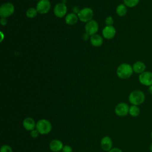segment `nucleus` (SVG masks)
I'll return each instance as SVG.
<instances>
[{
	"label": "nucleus",
	"instance_id": "1",
	"mask_svg": "<svg viewBox=\"0 0 152 152\" xmlns=\"http://www.w3.org/2000/svg\"><path fill=\"white\" fill-rule=\"evenodd\" d=\"M128 100L132 105L139 106L144 102L145 100V96L144 92L141 90H135L130 93Z\"/></svg>",
	"mask_w": 152,
	"mask_h": 152
},
{
	"label": "nucleus",
	"instance_id": "2",
	"mask_svg": "<svg viewBox=\"0 0 152 152\" xmlns=\"http://www.w3.org/2000/svg\"><path fill=\"white\" fill-rule=\"evenodd\" d=\"M132 66L127 63L120 64L116 70V74L121 79L129 78L133 74Z\"/></svg>",
	"mask_w": 152,
	"mask_h": 152
},
{
	"label": "nucleus",
	"instance_id": "3",
	"mask_svg": "<svg viewBox=\"0 0 152 152\" xmlns=\"http://www.w3.org/2000/svg\"><path fill=\"white\" fill-rule=\"evenodd\" d=\"M36 129L39 131V134H48L52 130V124L49 121L42 119L38 121L36 123Z\"/></svg>",
	"mask_w": 152,
	"mask_h": 152
},
{
	"label": "nucleus",
	"instance_id": "4",
	"mask_svg": "<svg viewBox=\"0 0 152 152\" xmlns=\"http://www.w3.org/2000/svg\"><path fill=\"white\" fill-rule=\"evenodd\" d=\"M77 15L81 21L87 23L91 20L93 17V11L90 8H84L80 10Z\"/></svg>",
	"mask_w": 152,
	"mask_h": 152
},
{
	"label": "nucleus",
	"instance_id": "5",
	"mask_svg": "<svg viewBox=\"0 0 152 152\" xmlns=\"http://www.w3.org/2000/svg\"><path fill=\"white\" fill-rule=\"evenodd\" d=\"M14 10L12 4L10 2L3 4L0 7V15L1 17L7 18L14 13Z\"/></svg>",
	"mask_w": 152,
	"mask_h": 152
},
{
	"label": "nucleus",
	"instance_id": "6",
	"mask_svg": "<svg viewBox=\"0 0 152 152\" xmlns=\"http://www.w3.org/2000/svg\"><path fill=\"white\" fill-rule=\"evenodd\" d=\"M139 82L143 86L149 87L152 85V72L145 71L142 73L139 74Z\"/></svg>",
	"mask_w": 152,
	"mask_h": 152
},
{
	"label": "nucleus",
	"instance_id": "7",
	"mask_svg": "<svg viewBox=\"0 0 152 152\" xmlns=\"http://www.w3.org/2000/svg\"><path fill=\"white\" fill-rule=\"evenodd\" d=\"M50 2L49 0H40L37 4L36 10L38 13L44 14L50 10Z\"/></svg>",
	"mask_w": 152,
	"mask_h": 152
},
{
	"label": "nucleus",
	"instance_id": "8",
	"mask_svg": "<svg viewBox=\"0 0 152 152\" xmlns=\"http://www.w3.org/2000/svg\"><path fill=\"white\" fill-rule=\"evenodd\" d=\"M129 106L126 103H118L115 108V113L119 116H125L129 113Z\"/></svg>",
	"mask_w": 152,
	"mask_h": 152
},
{
	"label": "nucleus",
	"instance_id": "9",
	"mask_svg": "<svg viewBox=\"0 0 152 152\" xmlns=\"http://www.w3.org/2000/svg\"><path fill=\"white\" fill-rule=\"evenodd\" d=\"M98 28H99V26L96 21L94 20H91L88 22L86 23V24L85 26V30H86V32L90 36L95 34L98 31Z\"/></svg>",
	"mask_w": 152,
	"mask_h": 152
},
{
	"label": "nucleus",
	"instance_id": "10",
	"mask_svg": "<svg viewBox=\"0 0 152 152\" xmlns=\"http://www.w3.org/2000/svg\"><path fill=\"white\" fill-rule=\"evenodd\" d=\"M54 14L59 18L64 17L67 11V7L64 3H58L54 7Z\"/></svg>",
	"mask_w": 152,
	"mask_h": 152
},
{
	"label": "nucleus",
	"instance_id": "11",
	"mask_svg": "<svg viewBox=\"0 0 152 152\" xmlns=\"http://www.w3.org/2000/svg\"><path fill=\"white\" fill-rule=\"evenodd\" d=\"M116 34V30L113 26H106L102 30L103 37L107 39H111L114 37Z\"/></svg>",
	"mask_w": 152,
	"mask_h": 152
},
{
	"label": "nucleus",
	"instance_id": "12",
	"mask_svg": "<svg viewBox=\"0 0 152 152\" xmlns=\"http://www.w3.org/2000/svg\"><path fill=\"white\" fill-rule=\"evenodd\" d=\"M23 126L24 128L27 130L31 131L36 128V123L35 122L34 120L30 117H28L25 118L23 121Z\"/></svg>",
	"mask_w": 152,
	"mask_h": 152
},
{
	"label": "nucleus",
	"instance_id": "13",
	"mask_svg": "<svg viewBox=\"0 0 152 152\" xmlns=\"http://www.w3.org/2000/svg\"><path fill=\"white\" fill-rule=\"evenodd\" d=\"M100 145L102 148L106 151H109L112 147V141L111 138L108 136H105L101 140Z\"/></svg>",
	"mask_w": 152,
	"mask_h": 152
},
{
	"label": "nucleus",
	"instance_id": "14",
	"mask_svg": "<svg viewBox=\"0 0 152 152\" xmlns=\"http://www.w3.org/2000/svg\"><path fill=\"white\" fill-rule=\"evenodd\" d=\"M63 144L59 140H53L49 143V148L53 152H59L63 148Z\"/></svg>",
	"mask_w": 152,
	"mask_h": 152
},
{
	"label": "nucleus",
	"instance_id": "15",
	"mask_svg": "<svg viewBox=\"0 0 152 152\" xmlns=\"http://www.w3.org/2000/svg\"><path fill=\"white\" fill-rule=\"evenodd\" d=\"M132 66V69H133V71L137 74H141L143 72H144L145 71L146 69V66L145 64L140 61H138L137 62H135V63H134Z\"/></svg>",
	"mask_w": 152,
	"mask_h": 152
},
{
	"label": "nucleus",
	"instance_id": "16",
	"mask_svg": "<svg viewBox=\"0 0 152 152\" xmlns=\"http://www.w3.org/2000/svg\"><path fill=\"white\" fill-rule=\"evenodd\" d=\"M103 42V38L99 34H94L91 36L90 37V43L91 44L95 47L100 46Z\"/></svg>",
	"mask_w": 152,
	"mask_h": 152
},
{
	"label": "nucleus",
	"instance_id": "17",
	"mask_svg": "<svg viewBox=\"0 0 152 152\" xmlns=\"http://www.w3.org/2000/svg\"><path fill=\"white\" fill-rule=\"evenodd\" d=\"M78 19V15L74 13H70L66 15L65 17V22L67 24L74 25L77 22Z\"/></svg>",
	"mask_w": 152,
	"mask_h": 152
},
{
	"label": "nucleus",
	"instance_id": "18",
	"mask_svg": "<svg viewBox=\"0 0 152 152\" xmlns=\"http://www.w3.org/2000/svg\"><path fill=\"white\" fill-rule=\"evenodd\" d=\"M116 14L120 17H124L126 15L127 12V7L124 4H119L116 10Z\"/></svg>",
	"mask_w": 152,
	"mask_h": 152
},
{
	"label": "nucleus",
	"instance_id": "19",
	"mask_svg": "<svg viewBox=\"0 0 152 152\" xmlns=\"http://www.w3.org/2000/svg\"><path fill=\"white\" fill-rule=\"evenodd\" d=\"M140 113V109L138 106L136 105H131L129 106V114L132 117H137Z\"/></svg>",
	"mask_w": 152,
	"mask_h": 152
},
{
	"label": "nucleus",
	"instance_id": "20",
	"mask_svg": "<svg viewBox=\"0 0 152 152\" xmlns=\"http://www.w3.org/2000/svg\"><path fill=\"white\" fill-rule=\"evenodd\" d=\"M140 2V0H124V4L126 7L133 8L137 6Z\"/></svg>",
	"mask_w": 152,
	"mask_h": 152
},
{
	"label": "nucleus",
	"instance_id": "21",
	"mask_svg": "<svg viewBox=\"0 0 152 152\" xmlns=\"http://www.w3.org/2000/svg\"><path fill=\"white\" fill-rule=\"evenodd\" d=\"M37 11L36 8L31 7L28 8L26 11V15L28 18H34L37 14Z\"/></svg>",
	"mask_w": 152,
	"mask_h": 152
},
{
	"label": "nucleus",
	"instance_id": "22",
	"mask_svg": "<svg viewBox=\"0 0 152 152\" xmlns=\"http://www.w3.org/2000/svg\"><path fill=\"white\" fill-rule=\"evenodd\" d=\"M0 152H12L11 147L8 145H3L1 147Z\"/></svg>",
	"mask_w": 152,
	"mask_h": 152
},
{
	"label": "nucleus",
	"instance_id": "23",
	"mask_svg": "<svg viewBox=\"0 0 152 152\" xmlns=\"http://www.w3.org/2000/svg\"><path fill=\"white\" fill-rule=\"evenodd\" d=\"M105 23L107 26H112L114 23V20L112 17L108 16L105 20Z\"/></svg>",
	"mask_w": 152,
	"mask_h": 152
},
{
	"label": "nucleus",
	"instance_id": "24",
	"mask_svg": "<svg viewBox=\"0 0 152 152\" xmlns=\"http://www.w3.org/2000/svg\"><path fill=\"white\" fill-rule=\"evenodd\" d=\"M39 131H38L36 129L31 131L30 132V136H31L32 138H37V137H38V135H39Z\"/></svg>",
	"mask_w": 152,
	"mask_h": 152
},
{
	"label": "nucleus",
	"instance_id": "25",
	"mask_svg": "<svg viewBox=\"0 0 152 152\" xmlns=\"http://www.w3.org/2000/svg\"><path fill=\"white\" fill-rule=\"evenodd\" d=\"M62 151V152H72V148L70 145H66L63 147Z\"/></svg>",
	"mask_w": 152,
	"mask_h": 152
},
{
	"label": "nucleus",
	"instance_id": "26",
	"mask_svg": "<svg viewBox=\"0 0 152 152\" xmlns=\"http://www.w3.org/2000/svg\"><path fill=\"white\" fill-rule=\"evenodd\" d=\"M7 23V20L6 19V18H4V17H1V24L2 26H5Z\"/></svg>",
	"mask_w": 152,
	"mask_h": 152
},
{
	"label": "nucleus",
	"instance_id": "27",
	"mask_svg": "<svg viewBox=\"0 0 152 152\" xmlns=\"http://www.w3.org/2000/svg\"><path fill=\"white\" fill-rule=\"evenodd\" d=\"M109 152H122V151L118 148H113L109 150Z\"/></svg>",
	"mask_w": 152,
	"mask_h": 152
},
{
	"label": "nucleus",
	"instance_id": "28",
	"mask_svg": "<svg viewBox=\"0 0 152 152\" xmlns=\"http://www.w3.org/2000/svg\"><path fill=\"white\" fill-rule=\"evenodd\" d=\"M89 34H88L87 33H85V34H84V35H83V38H84V39L85 40H87L88 39V37H89Z\"/></svg>",
	"mask_w": 152,
	"mask_h": 152
},
{
	"label": "nucleus",
	"instance_id": "29",
	"mask_svg": "<svg viewBox=\"0 0 152 152\" xmlns=\"http://www.w3.org/2000/svg\"><path fill=\"white\" fill-rule=\"evenodd\" d=\"M148 93H149L150 94L152 95V85L148 87Z\"/></svg>",
	"mask_w": 152,
	"mask_h": 152
},
{
	"label": "nucleus",
	"instance_id": "30",
	"mask_svg": "<svg viewBox=\"0 0 152 152\" xmlns=\"http://www.w3.org/2000/svg\"><path fill=\"white\" fill-rule=\"evenodd\" d=\"M149 148H150V151H151V152H152V142L150 144V147H149Z\"/></svg>",
	"mask_w": 152,
	"mask_h": 152
},
{
	"label": "nucleus",
	"instance_id": "31",
	"mask_svg": "<svg viewBox=\"0 0 152 152\" xmlns=\"http://www.w3.org/2000/svg\"><path fill=\"white\" fill-rule=\"evenodd\" d=\"M150 137H151V140H152V131H151V134H150Z\"/></svg>",
	"mask_w": 152,
	"mask_h": 152
}]
</instances>
